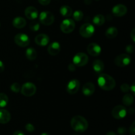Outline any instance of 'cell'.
Listing matches in <instances>:
<instances>
[{
    "label": "cell",
    "mask_w": 135,
    "mask_h": 135,
    "mask_svg": "<svg viewBox=\"0 0 135 135\" xmlns=\"http://www.w3.org/2000/svg\"><path fill=\"white\" fill-rule=\"evenodd\" d=\"M98 84L104 90H112L115 87V80L112 76L107 74H101L98 79Z\"/></svg>",
    "instance_id": "cell-1"
},
{
    "label": "cell",
    "mask_w": 135,
    "mask_h": 135,
    "mask_svg": "<svg viewBox=\"0 0 135 135\" xmlns=\"http://www.w3.org/2000/svg\"><path fill=\"white\" fill-rule=\"evenodd\" d=\"M71 128L77 133H83L88 127V121L84 117L80 115L75 116L71 121Z\"/></svg>",
    "instance_id": "cell-2"
},
{
    "label": "cell",
    "mask_w": 135,
    "mask_h": 135,
    "mask_svg": "<svg viewBox=\"0 0 135 135\" xmlns=\"http://www.w3.org/2000/svg\"><path fill=\"white\" fill-rule=\"evenodd\" d=\"M95 28L93 25L90 23H85L80 26L79 29V33L80 36L86 38H90L94 33Z\"/></svg>",
    "instance_id": "cell-3"
},
{
    "label": "cell",
    "mask_w": 135,
    "mask_h": 135,
    "mask_svg": "<svg viewBox=\"0 0 135 135\" xmlns=\"http://www.w3.org/2000/svg\"><path fill=\"white\" fill-rule=\"evenodd\" d=\"M39 19L42 25H46V26H50L54 23L55 17L51 12L43 11L40 15Z\"/></svg>",
    "instance_id": "cell-4"
},
{
    "label": "cell",
    "mask_w": 135,
    "mask_h": 135,
    "mask_svg": "<svg viewBox=\"0 0 135 135\" xmlns=\"http://www.w3.org/2000/svg\"><path fill=\"white\" fill-rule=\"evenodd\" d=\"M21 91L23 96L30 97L35 94L36 92V86L32 83H26L22 86Z\"/></svg>",
    "instance_id": "cell-5"
},
{
    "label": "cell",
    "mask_w": 135,
    "mask_h": 135,
    "mask_svg": "<svg viewBox=\"0 0 135 135\" xmlns=\"http://www.w3.org/2000/svg\"><path fill=\"white\" fill-rule=\"evenodd\" d=\"M88 61V57L84 53H77L73 58V62L75 66L83 67L87 64Z\"/></svg>",
    "instance_id": "cell-6"
},
{
    "label": "cell",
    "mask_w": 135,
    "mask_h": 135,
    "mask_svg": "<svg viewBox=\"0 0 135 135\" xmlns=\"http://www.w3.org/2000/svg\"><path fill=\"white\" fill-rule=\"evenodd\" d=\"M75 28V21L72 19L67 18L63 21V22L61 23L60 28L63 32L65 34H69L72 32Z\"/></svg>",
    "instance_id": "cell-7"
},
{
    "label": "cell",
    "mask_w": 135,
    "mask_h": 135,
    "mask_svg": "<svg viewBox=\"0 0 135 135\" xmlns=\"http://www.w3.org/2000/svg\"><path fill=\"white\" fill-rule=\"evenodd\" d=\"M131 61L130 56L127 54H123L116 57L114 59V63L119 67H124L129 65Z\"/></svg>",
    "instance_id": "cell-8"
},
{
    "label": "cell",
    "mask_w": 135,
    "mask_h": 135,
    "mask_svg": "<svg viewBox=\"0 0 135 135\" xmlns=\"http://www.w3.org/2000/svg\"><path fill=\"white\" fill-rule=\"evenodd\" d=\"M14 40L17 46L22 47H26L30 44V38H29V37L26 34H22V33L17 34L15 36Z\"/></svg>",
    "instance_id": "cell-9"
},
{
    "label": "cell",
    "mask_w": 135,
    "mask_h": 135,
    "mask_svg": "<svg viewBox=\"0 0 135 135\" xmlns=\"http://www.w3.org/2000/svg\"><path fill=\"white\" fill-rule=\"evenodd\" d=\"M127 109L123 105H117L113 108L112 112V116L116 119H123L127 115Z\"/></svg>",
    "instance_id": "cell-10"
},
{
    "label": "cell",
    "mask_w": 135,
    "mask_h": 135,
    "mask_svg": "<svg viewBox=\"0 0 135 135\" xmlns=\"http://www.w3.org/2000/svg\"><path fill=\"white\" fill-rule=\"evenodd\" d=\"M80 86V84L79 80H76V79H73L69 82L66 86V90L69 94H75L79 91Z\"/></svg>",
    "instance_id": "cell-11"
},
{
    "label": "cell",
    "mask_w": 135,
    "mask_h": 135,
    "mask_svg": "<svg viewBox=\"0 0 135 135\" xmlns=\"http://www.w3.org/2000/svg\"><path fill=\"white\" fill-rule=\"evenodd\" d=\"M87 51L90 55L94 57L98 56L102 51V48L100 45L96 43H90L87 47Z\"/></svg>",
    "instance_id": "cell-12"
},
{
    "label": "cell",
    "mask_w": 135,
    "mask_h": 135,
    "mask_svg": "<svg viewBox=\"0 0 135 135\" xmlns=\"http://www.w3.org/2000/svg\"><path fill=\"white\" fill-rule=\"evenodd\" d=\"M127 12V9L125 5L122 4H118L112 9V13L116 17H123L125 15Z\"/></svg>",
    "instance_id": "cell-13"
},
{
    "label": "cell",
    "mask_w": 135,
    "mask_h": 135,
    "mask_svg": "<svg viewBox=\"0 0 135 135\" xmlns=\"http://www.w3.org/2000/svg\"><path fill=\"white\" fill-rule=\"evenodd\" d=\"M49 42H50V38L47 34H40L37 35L35 38L36 44L42 47L47 46Z\"/></svg>",
    "instance_id": "cell-14"
},
{
    "label": "cell",
    "mask_w": 135,
    "mask_h": 135,
    "mask_svg": "<svg viewBox=\"0 0 135 135\" xmlns=\"http://www.w3.org/2000/svg\"><path fill=\"white\" fill-rule=\"evenodd\" d=\"M25 15L28 19L35 20L38 16V10L34 7H28L25 11Z\"/></svg>",
    "instance_id": "cell-15"
},
{
    "label": "cell",
    "mask_w": 135,
    "mask_h": 135,
    "mask_svg": "<svg viewBox=\"0 0 135 135\" xmlns=\"http://www.w3.org/2000/svg\"><path fill=\"white\" fill-rule=\"evenodd\" d=\"M61 46L59 42H52L47 47V51L51 55H56L60 52Z\"/></svg>",
    "instance_id": "cell-16"
},
{
    "label": "cell",
    "mask_w": 135,
    "mask_h": 135,
    "mask_svg": "<svg viewBox=\"0 0 135 135\" xmlns=\"http://www.w3.org/2000/svg\"><path fill=\"white\" fill-rule=\"evenodd\" d=\"M95 91V86L93 83H86L84 84L83 87V93L85 96H90L94 93Z\"/></svg>",
    "instance_id": "cell-17"
},
{
    "label": "cell",
    "mask_w": 135,
    "mask_h": 135,
    "mask_svg": "<svg viewBox=\"0 0 135 135\" xmlns=\"http://www.w3.org/2000/svg\"><path fill=\"white\" fill-rule=\"evenodd\" d=\"M11 120V114L7 110L0 109V123L6 124Z\"/></svg>",
    "instance_id": "cell-18"
},
{
    "label": "cell",
    "mask_w": 135,
    "mask_h": 135,
    "mask_svg": "<svg viewBox=\"0 0 135 135\" xmlns=\"http://www.w3.org/2000/svg\"><path fill=\"white\" fill-rule=\"evenodd\" d=\"M26 25V20L21 17H17L13 19V25L17 28H22Z\"/></svg>",
    "instance_id": "cell-19"
},
{
    "label": "cell",
    "mask_w": 135,
    "mask_h": 135,
    "mask_svg": "<svg viewBox=\"0 0 135 135\" xmlns=\"http://www.w3.org/2000/svg\"><path fill=\"white\" fill-rule=\"evenodd\" d=\"M94 71L97 73H102L104 69V63L100 59H96L92 63Z\"/></svg>",
    "instance_id": "cell-20"
},
{
    "label": "cell",
    "mask_w": 135,
    "mask_h": 135,
    "mask_svg": "<svg viewBox=\"0 0 135 135\" xmlns=\"http://www.w3.org/2000/svg\"><path fill=\"white\" fill-rule=\"evenodd\" d=\"M60 14L64 17H69L73 15V9L68 5H63L59 9Z\"/></svg>",
    "instance_id": "cell-21"
},
{
    "label": "cell",
    "mask_w": 135,
    "mask_h": 135,
    "mask_svg": "<svg viewBox=\"0 0 135 135\" xmlns=\"http://www.w3.org/2000/svg\"><path fill=\"white\" fill-rule=\"evenodd\" d=\"M118 30L115 27H109L105 32V36L109 39H113L117 36Z\"/></svg>",
    "instance_id": "cell-22"
},
{
    "label": "cell",
    "mask_w": 135,
    "mask_h": 135,
    "mask_svg": "<svg viewBox=\"0 0 135 135\" xmlns=\"http://www.w3.org/2000/svg\"><path fill=\"white\" fill-rule=\"evenodd\" d=\"M26 58L30 61H33L37 57V52L36 51L35 49L33 47H29L26 50V53H25Z\"/></svg>",
    "instance_id": "cell-23"
},
{
    "label": "cell",
    "mask_w": 135,
    "mask_h": 135,
    "mask_svg": "<svg viewBox=\"0 0 135 135\" xmlns=\"http://www.w3.org/2000/svg\"><path fill=\"white\" fill-rule=\"evenodd\" d=\"M93 23L96 26H102L105 22V17L101 14L96 15L93 18Z\"/></svg>",
    "instance_id": "cell-24"
},
{
    "label": "cell",
    "mask_w": 135,
    "mask_h": 135,
    "mask_svg": "<svg viewBox=\"0 0 135 135\" xmlns=\"http://www.w3.org/2000/svg\"><path fill=\"white\" fill-rule=\"evenodd\" d=\"M134 102V97L131 94H126L123 98V103L127 106H130Z\"/></svg>",
    "instance_id": "cell-25"
},
{
    "label": "cell",
    "mask_w": 135,
    "mask_h": 135,
    "mask_svg": "<svg viewBox=\"0 0 135 135\" xmlns=\"http://www.w3.org/2000/svg\"><path fill=\"white\" fill-rule=\"evenodd\" d=\"M9 102L7 96L4 93H0V108L6 106Z\"/></svg>",
    "instance_id": "cell-26"
},
{
    "label": "cell",
    "mask_w": 135,
    "mask_h": 135,
    "mask_svg": "<svg viewBox=\"0 0 135 135\" xmlns=\"http://www.w3.org/2000/svg\"><path fill=\"white\" fill-rule=\"evenodd\" d=\"M74 20L76 21H80L83 19V13L81 11H75L74 13H73Z\"/></svg>",
    "instance_id": "cell-27"
},
{
    "label": "cell",
    "mask_w": 135,
    "mask_h": 135,
    "mask_svg": "<svg viewBox=\"0 0 135 135\" xmlns=\"http://www.w3.org/2000/svg\"><path fill=\"white\" fill-rule=\"evenodd\" d=\"M30 30L33 32H36L39 30L40 28V24L36 21H33L30 24V26H29Z\"/></svg>",
    "instance_id": "cell-28"
},
{
    "label": "cell",
    "mask_w": 135,
    "mask_h": 135,
    "mask_svg": "<svg viewBox=\"0 0 135 135\" xmlns=\"http://www.w3.org/2000/svg\"><path fill=\"white\" fill-rule=\"evenodd\" d=\"M21 89V85L18 84V83H14L12 84V85L11 86V90L13 91V92H15V93H18L20 92Z\"/></svg>",
    "instance_id": "cell-29"
},
{
    "label": "cell",
    "mask_w": 135,
    "mask_h": 135,
    "mask_svg": "<svg viewBox=\"0 0 135 135\" xmlns=\"http://www.w3.org/2000/svg\"><path fill=\"white\" fill-rule=\"evenodd\" d=\"M121 90L123 92H128L130 90V86L128 84L124 83L121 86Z\"/></svg>",
    "instance_id": "cell-30"
},
{
    "label": "cell",
    "mask_w": 135,
    "mask_h": 135,
    "mask_svg": "<svg viewBox=\"0 0 135 135\" xmlns=\"http://www.w3.org/2000/svg\"><path fill=\"white\" fill-rule=\"evenodd\" d=\"M25 129H26V130L28 132H33L34 131V130H35V128H34V125H32L31 123H28L26 124V126H25Z\"/></svg>",
    "instance_id": "cell-31"
},
{
    "label": "cell",
    "mask_w": 135,
    "mask_h": 135,
    "mask_svg": "<svg viewBox=\"0 0 135 135\" xmlns=\"http://www.w3.org/2000/svg\"><path fill=\"white\" fill-rule=\"evenodd\" d=\"M125 50L128 54H133L134 52V47L133 45H128L126 47H125Z\"/></svg>",
    "instance_id": "cell-32"
},
{
    "label": "cell",
    "mask_w": 135,
    "mask_h": 135,
    "mask_svg": "<svg viewBox=\"0 0 135 135\" xmlns=\"http://www.w3.org/2000/svg\"><path fill=\"white\" fill-rule=\"evenodd\" d=\"M129 133L131 135H135V122H133L129 129Z\"/></svg>",
    "instance_id": "cell-33"
},
{
    "label": "cell",
    "mask_w": 135,
    "mask_h": 135,
    "mask_svg": "<svg viewBox=\"0 0 135 135\" xmlns=\"http://www.w3.org/2000/svg\"><path fill=\"white\" fill-rule=\"evenodd\" d=\"M117 132L120 135H125L127 133V130L125 127H119L117 129Z\"/></svg>",
    "instance_id": "cell-34"
},
{
    "label": "cell",
    "mask_w": 135,
    "mask_h": 135,
    "mask_svg": "<svg viewBox=\"0 0 135 135\" xmlns=\"http://www.w3.org/2000/svg\"><path fill=\"white\" fill-rule=\"evenodd\" d=\"M38 1L42 5H47L51 2V0H38Z\"/></svg>",
    "instance_id": "cell-35"
},
{
    "label": "cell",
    "mask_w": 135,
    "mask_h": 135,
    "mask_svg": "<svg viewBox=\"0 0 135 135\" xmlns=\"http://www.w3.org/2000/svg\"><path fill=\"white\" fill-rule=\"evenodd\" d=\"M68 69L70 71H75L76 69V66L74 64H69L68 66Z\"/></svg>",
    "instance_id": "cell-36"
},
{
    "label": "cell",
    "mask_w": 135,
    "mask_h": 135,
    "mask_svg": "<svg viewBox=\"0 0 135 135\" xmlns=\"http://www.w3.org/2000/svg\"><path fill=\"white\" fill-rule=\"evenodd\" d=\"M131 37L133 42H135V29L133 28L131 32Z\"/></svg>",
    "instance_id": "cell-37"
},
{
    "label": "cell",
    "mask_w": 135,
    "mask_h": 135,
    "mask_svg": "<svg viewBox=\"0 0 135 135\" xmlns=\"http://www.w3.org/2000/svg\"><path fill=\"white\" fill-rule=\"evenodd\" d=\"M5 69V65H4L3 63L0 60V73H2Z\"/></svg>",
    "instance_id": "cell-38"
},
{
    "label": "cell",
    "mask_w": 135,
    "mask_h": 135,
    "mask_svg": "<svg viewBox=\"0 0 135 135\" xmlns=\"http://www.w3.org/2000/svg\"><path fill=\"white\" fill-rule=\"evenodd\" d=\"M134 89H135V86H134V83H133V84H132V86H131L130 87V90H131V92H132V94H133V95H134L135 94V90H134Z\"/></svg>",
    "instance_id": "cell-39"
},
{
    "label": "cell",
    "mask_w": 135,
    "mask_h": 135,
    "mask_svg": "<svg viewBox=\"0 0 135 135\" xmlns=\"http://www.w3.org/2000/svg\"><path fill=\"white\" fill-rule=\"evenodd\" d=\"M13 135H25V134H24L22 131H15L14 133H13Z\"/></svg>",
    "instance_id": "cell-40"
},
{
    "label": "cell",
    "mask_w": 135,
    "mask_h": 135,
    "mask_svg": "<svg viewBox=\"0 0 135 135\" xmlns=\"http://www.w3.org/2000/svg\"><path fill=\"white\" fill-rule=\"evenodd\" d=\"M91 1H92V0H84V3H85V4H86V5L90 4Z\"/></svg>",
    "instance_id": "cell-41"
},
{
    "label": "cell",
    "mask_w": 135,
    "mask_h": 135,
    "mask_svg": "<svg viewBox=\"0 0 135 135\" xmlns=\"http://www.w3.org/2000/svg\"><path fill=\"white\" fill-rule=\"evenodd\" d=\"M129 112L130 113V114H133V113H134V109H133V108H131V109H129Z\"/></svg>",
    "instance_id": "cell-42"
},
{
    "label": "cell",
    "mask_w": 135,
    "mask_h": 135,
    "mask_svg": "<svg viewBox=\"0 0 135 135\" xmlns=\"http://www.w3.org/2000/svg\"><path fill=\"white\" fill-rule=\"evenodd\" d=\"M106 135H117V134H116L115 133H113V132L111 131V132H108V133L106 134Z\"/></svg>",
    "instance_id": "cell-43"
},
{
    "label": "cell",
    "mask_w": 135,
    "mask_h": 135,
    "mask_svg": "<svg viewBox=\"0 0 135 135\" xmlns=\"http://www.w3.org/2000/svg\"><path fill=\"white\" fill-rule=\"evenodd\" d=\"M40 135H50V134H49L48 133H42Z\"/></svg>",
    "instance_id": "cell-44"
},
{
    "label": "cell",
    "mask_w": 135,
    "mask_h": 135,
    "mask_svg": "<svg viewBox=\"0 0 135 135\" xmlns=\"http://www.w3.org/2000/svg\"><path fill=\"white\" fill-rule=\"evenodd\" d=\"M96 1H98V0H96Z\"/></svg>",
    "instance_id": "cell-45"
},
{
    "label": "cell",
    "mask_w": 135,
    "mask_h": 135,
    "mask_svg": "<svg viewBox=\"0 0 135 135\" xmlns=\"http://www.w3.org/2000/svg\"><path fill=\"white\" fill-rule=\"evenodd\" d=\"M0 26H1V24H0Z\"/></svg>",
    "instance_id": "cell-46"
}]
</instances>
